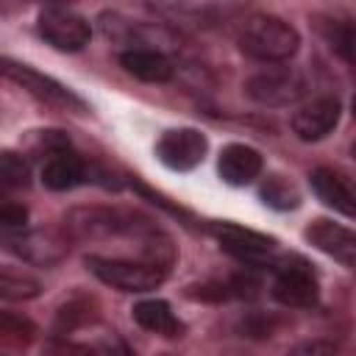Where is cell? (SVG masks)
Listing matches in <instances>:
<instances>
[{
    "label": "cell",
    "mask_w": 356,
    "mask_h": 356,
    "mask_svg": "<svg viewBox=\"0 0 356 356\" xmlns=\"http://www.w3.org/2000/svg\"><path fill=\"white\" fill-rule=\"evenodd\" d=\"M64 231L70 239H120V236H134L142 239L156 231V225L131 209H108V206H89V209H72L64 217Z\"/></svg>",
    "instance_id": "cell-1"
},
{
    "label": "cell",
    "mask_w": 356,
    "mask_h": 356,
    "mask_svg": "<svg viewBox=\"0 0 356 356\" xmlns=\"http://www.w3.org/2000/svg\"><path fill=\"white\" fill-rule=\"evenodd\" d=\"M239 50L261 64H281L298 53V31L273 14H253L239 25Z\"/></svg>",
    "instance_id": "cell-2"
},
{
    "label": "cell",
    "mask_w": 356,
    "mask_h": 356,
    "mask_svg": "<svg viewBox=\"0 0 356 356\" xmlns=\"http://www.w3.org/2000/svg\"><path fill=\"white\" fill-rule=\"evenodd\" d=\"M86 267L108 286L120 292H150L164 284L170 267L156 264L145 256H86Z\"/></svg>",
    "instance_id": "cell-3"
},
{
    "label": "cell",
    "mask_w": 356,
    "mask_h": 356,
    "mask_svg": "<svg viewBox=\"0 0 356 356\" xmlns=\"http://www.w3.org/2000/svg\"><path fill=\"white\" fill-rule=\"evenodd\" d=\"M211 231H214L220 248L231 259H236L239 264H245L250 270H256V267H275L278 264L275 239H270V236H264L259 231L234 225V222H217Z\"/></svg>",
    "instance_id": "cell-4"
},
{
    "label": "cell",
    "mask_w": 356,
    "mask_h": 356,
    "mask_svg": "<svg viewBox=\"0 0 356 356\" xmlns=\"http://www.w3.org/2000/svg\"><path fill=\"white\" fill-rule=\"evenodd\" d=\"M320 286L312 273V267L300 259L278 261L275 264V278H273V298L281 306L289 309H309L317 303Z\"/></svg>",
    "instance_id": "cell-5"
},
{
    "label": "cell",
    "mask_w": 356,
    "mask_h": 356,
    "mask_svg": "<svg viewBox=\"0 0 356 356\" xmlns=\"http://www.w3.org/2000/svg\"><path fill=\"white\" fill-rule=\"evenodd\" d=\"M39 36L53 44L56 50H64V53H78L89 44L92 39V28H89V19L70 11V8H61V6H50L47 11H42L39 17Z\"/></svg>",
    "instance_id": "cell-6"
},
{
    "label": "cell",
    "mask_w": 356,
    "mask_h": 356,
    "mask_svg": "<svg viewBox=\"0 0 356 356\" xmlns=\"http://www.w3.org/2000/svg\"><path fill=\"white\" fill-rule=\"evenodd\" d=\"M248 95L261 106H289L303 97V75L292 67H267L248 78Z\"/></svg>",
    "instance_id": "cell-7"
},
{
    "label": "cell",
    "mask_w": 356,
    "mask_h": 356,
    "mask_svg": "<svg viewBox=\"0 0 356 356\" xmlns=\"http://www.w3.org/2000/svg\"><path fill=\"white\" fill-rule=\"evenodd\" d=\"M3 72L8 81L19 83L28 95H33L36 100L47 103V106H56V108H75V111H83V100L78 95H72L67 86H61L58 81L25 67V64H14L11 58L3 61Z\"/></svg>",
    "instance_id": "cell-8"
},
{
    "label": "cell",
    "mask_w": 356,
    "mask_h": 356,
    "mask_svg": "<svg viewBox=\"0 0 356 356\" xmlns=\"http://www.w3.org/2000/svg\"><path fill=\"white\" fill-rule=\"evenodd\" d=\"M206 150H209V142L197 128H172V131H164L161 139L156 142L159 161L178 172L197 167Z\"/></svg>",
    "instance_id": "cell-9"
},
{
    "label": "cell",
    "mask_w": 356,
    "mask_h": 356,
    "mask_svg": "<svg viewBox=\"0 0 356 356\" xmlns=\"http://www.w3.org/2000/svg\"><path fill=\"white\" fill-rule=\"evenodd\" d=\"M6 245L22 261H31L36 267H53L70 250L67 239L53 231H14V234H6Z\"/></svg>",
    "instance_id": "cell-10"
},
{
    "label": "cell",
    "mask_w": 356,
    "mask_h": 356,
    "mask_svg": "<svg viewBox=\"0 0 356 356\" xmlns=\"http://www.w3.org/2000/svg\"><path fill=\"white\" fill-rule=\"evenodd\" d=\"M339 122V100L331 95H320L309 103H303L292 114V131L303 142H317L328 136Z\"/></svg>",
    "instance_id": "cell-11"
},
{
    "label": "cell",
    "mask_w": 356,
    "mask_h": 356,
    "mask_svg": "<svg viewBox=\"0 0 356 356\" xmlns=\"http://www.w3.org/2000/svg\"><path fill=\"white\" fill-rule=\"evenodd\" d=\"M306 239L325 256H331L348 267H356V234L350 228L337 225L331 220H314L306 228Z\"/></svg>",
    "instance_id": "cell-12"
},
{
    "label": "cell",
    "mask_w": 356,
    "mask_h": 356,
    "mask_svg": "<svg viewBox=\"0 0 356 356\" xmlns=\"http://www.w3.org/2000/svg\"><path fill=\"white\" fill-rule=\"evenodd\" d=\"M120 64L128 75H134L145 83H167L175 72L170 56L156 47H128L120 53Z\"/></svg>",
    "instance_id": "cell-13"
},
{
    "label": "cell",
    "mask_w": 356,
    "mask_h": 356,
    "mask_svg": "<svg viewBox=\"0 0 356 356\" xmlns=\"http://www.w3.org/2000/svg\"><path fill=\"white\" fill-rule=\"evenodd\" d=\"M86 178H92V170L86 167V161H83L72 147L47 156L44 164H42V181H44V186L53 189V192L72 189V186L83 184Z\"/></svg>",
    "instance_id": "cell-14"
},
{
    "label": "cell",
    "mask_w": 356,
    "mask_h": 356,
    "mask_svg": "<svg viewBox=\"0 0 356 356\" xmlns=\"http://www.w3.org/2000/svg\"><path fill=\"white\" fill-rule=\"evenodd\" d=\"M261 153L250 145H228L222 147L220 153V161H217V170H220V178L231 186H245L250 181H256L261 175Z\"/></svg>",
    "instance_id": "cell-15"
},
{
    "label": "cell",
    "mask_w": 356,
    "mask_h": 356,
    "mask_svg": "<svg viewBox=\"0 0 356 356\" xmlns=\"http://www.w3.org/2000/svg\"><path fill=\"white\" fill-rule=\"evenodd\" d=\"M312 189L334 211L348 214V217H356V189L339 172H334L328 167H317L312 172Z\"/></svg>",
    "instance_id": "cell-16"
},
{
    "label": "cell",
    "mask_w": 356,
    "mask_h": 356,
    "mask_svg": "<svg viewBox=\"0 0 356 356\" xmlns=\"http://www.w3.org/2000/svg\"><path fill=\"white\" fill-rule=\"evenodd\" d=\"M134 320L139 328L150 331V334H159V337H181V323L178 317L172 314L170 303L164 300H142L134 306Z\"/></svg>",
    "instance_id": "cell-17"
},
{
    "label": "cell",
    "mask_w": 356,
    "mask_h": 356,
    "mask_svg": "<svg viewBox=\"0 0 356 356\" xmlns=\"http://www.w3.org/2000/svg\"><path fill=\"white\" fill-rule=\"evenodd\" d=\"M320 36L331 47V53H337L345 64L356 67V22L353 19L328 17L320 22Z\"/></svg>",
    "instance_id": "cell-18"
},
{
    "label": "cell",
    "mask_w": 356,
    "mask_h": 356,
    "mask_svg": "<svg viewBox=\"0 0 356 356\" xmlns=\"http://www.w3.org/2000/svg\"><path fill=\"white\" fill-rule=\"evenodd\" d=\"M259 195H261V200H264L267 206L281 209V211L300 206V192H298V186H295L289 178H284V175H267L264 184H261V189H259Z\"/></svg>",
    "instance_id": "cell-19"
},
{
    "label": "cell",
    "mask_w": 356,
    "mask_h": 356,
    "mask_svg": "<svg viewBox=\"0 0 356 356\" xmlns=\"http://www.w3.org/2000/svg\"><path fill=\"white\" fill-rule=\"evenodd\" d=\"M0 295L6 300H28V298L39 295V284L25 273L3 267V273H0Z\"/></svg>",
    "instance_id": "cell-20"
},
{
    "label": "cell",
    "mask_w": 356,
    "mask_h": 356,
    "mask_svg": "<svg viewBox=\"0 0 356 356\" xmlns=\"http://www.w3.org/2000/svg\"><path fill=\"white\" fill-rule=\"evenodd\" d=\"M0 181L6 189H22L31 184V167L19 153L6 150L0 156Z\"/></svg>",
    "instance_id": "cell-21"
},
{
    "label": "cell",
    "mask_w": 356,
    "mask_h": 356,
    "mask_svg": "<svg viewBox=\"0 0 356 356\" xmlns=\"http://www.w3.org/2000/svg\"><path fill=\"white\" fill-rule=\"evenodd\" d=\"M0 334L8 342H28L33 337V323L25 320V317H17L11 312H3V317H0Z\"/></svg>",
    "instance_id": "cell-22"
},
{
    "label": "cell",
    "mask_w": 356,
    "mask_h": 356,
    "mask_svg": "<svg viewBox=\"0 0 356 356\" xmlns=\"http://www.w3.org/2000/svg\"><path fill=\"white\" fill-rule=\"evenodd\" d=\"M25 220H28V209H25V206H19V203H3V206H0V225H3V234L22 231V228H25Z\"/></svg>",
    "instance_id": "cell-23"
},
{
    "label": "cell",
    "mask_w": 356,
    "mask_h": 356,
    "mask_svg": "<svg viewBox=\"0 0 356 356\" xmlns=\"http://www.w3.org/2000/svg\"><path fill=\"white\" fill-rule=\"evenodd\" d=\"M33 3H61V0H33Z\"/></svg>",
    "instance_id": "cell-24"
},
{
    "label": "cell",
    "mask_w": 356,
    "mask_h": 356,
    "mask_svg": "<svg viewBox=\"0 0 356 356\" xmlns=\"http://www.w3.org/2000/svg\"><path fill=\"white\" fill-rule=\"evenodd\" d=\"M350 108H353V117H356V97H353V103H350Z\"/></svg>",
    "instance_id": "cell-25"
},
{
    "label": "cell",
    "mask_w": 356,
    "mask_h": 356,
    "mask_svg": "<svg viewBox=\"0 0 356 356\" xmlns=\"http://www.w3.org/2000/svg\"><path fill=\"white\" fill-rule=\"evenodd\" d=\"M353 159H356V145H353Z\"/></svg>",
    "instance_id": "cell-26"
}]
</instances>
